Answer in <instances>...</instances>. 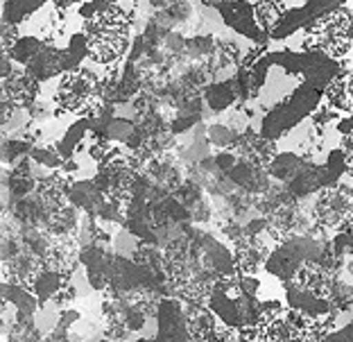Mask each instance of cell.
Returning <instances> with one entry per match:
<instances>
[{
	"mask_svg": "<svg viewBox=\"0 0 353 342\" xmlns=\"http://www.w3.org/2000/svg\"><path fill=\"white\" fill-rule=\"evenodd\" d=\"M86 10H91V7H86ZM134 10V0H111L107 5L84 12L86 19L79 34L84 39L88 61L109 68L123 57L127 46H130Z\"/></svg>",
	"mask_w": 353,
	"mask_h": 342,
	"instance_id": "cell-1",
	"label": "cell"
},
{
	"mask_svg": "<svg viewBox=\"0 0 353 342\" xmlns=\"http://www.w3.org/2000/svg\"><path fill=\"white\" fill-rule=\"evenodd\" d=\"M206 308L213 313L215 322L243 331L247 338H256L265 322L261 299L247 288L240 274H227L215 281L208 290Z\"/></svg>",
	"mask_w": 353,
	"mask_h": 342,
	"instance_id": "cell-2",
	"label": "cell"
},
{
	"mask_svg": "<svg viewBox=\"0 0 353 342\" xmlns=\"http://www.w3.org/2000/svg\"><path fill=\"white\" fill-rule=\"evenodd\" d=\"M303 50L322 52L335 61L353 59V7L342 3L303 28Z\"/></svg>",
	"mask_w": 353,
	"mask_h": 342,
	"instance_id": "cell-3",
	"label": "cell"
},
{
	"mask_svg": "<svg viewBox=\"0 0 353 342\" xmlns=\"http://www.w3.org/2000/svg\"><path fill=\"white\" fill-rule=\"evenodd\" d=\"M104 79L88 66H75L59 75L57 91H54V105L61 114L84 116L91 114L102 102Z\"/></svg>",
	"mask_w": 353,
	"mask_h": 342,
	"instance_id": "cell-4",
	"label": "cell"
},
{
	"mask_svg": "<svg viewBox=\"0 0 353 342\" xmlns=\"http://www.w3.org/2000/svg\"><path fill=\"white\" fill-rule=\"evenodd\" d=\"M324 98V91L317 89L308 82L296 86L285 98H281L274 107L270 109V114L265 116L261 137L268 141H276L283 137L285 132H290L294 125L301 123V118H306L310 111H317L319 100Z\"/></svg>",
	"mask_w": 353,
	"mask_h": 342,
	"instance_id": "cell-5",
	"label": "cell"
},
{
	"mask_svg": "<svg viewBox=\"0 0 353 342\" xmlns=\"http://www.w3.org/2000/svg\"><path fill=\"white\" fill-rule=\"evenodd\" d=\"M157 342H192L190 313L179 299H161L157 308Z\"/></svg>",
	"mask_w": 353,
	"mask_h": 342,
	"instance_id": "cell-6",
	"label": "cell"
},
{
	"mask_svg": "<svg viewBox=\"0 0 353 342\" xmlns=\"http://www.w3.org/2000/svg\"><path fill=\"white\" fill-rule=\"evenodd\" d=\"M215 7H218L224 23H227L231 30H236L238 34L247 37L250 41L263 43L265 39H270L268 32H263L259 23H256L252 0H222V3H218Z\"/></svg>",
	"mask_w": 353,
	"mask_h": 342,
	"instance_id": "cell-7",
	"label": "cell"
},
{
	"mask_svg": "<svg viewBox=\"0 0 353 342\" xmlns=\"http://www.w3.org/2000/svg\"><path fill=\"white\" fill-rule=\"evenodd\" d=\"M324 105L338 116H353V66L344 63L324 89Z\"/></svg>",
	"mask_w": 353,
	"mask_h": 342,
	"instance_id": "cell-8",
	"label": "cell"
},
{
	"mask_svg": "<svg viewBox=\"0 0 353 342\" xmlns=\"http://www.w3.org/2000/svg\"><path fill=\"white\" fill-rule=\"evenodd\" d=\"M254 5V16L256 23L261 26L263 32H268L272 37V32L276 30V26L283 21V16L290 12L288 0H252Z\"/></svg>",
	"mask_w": 353,
	"mask_h": 342,
	"instance_id": "cell-9",
	"label": "cell"
},
{
	"mask_svg": "<svg viewBox=\"0 0 353 342\" xmlns=\"http://www.w3.org/2000/svg\"><path fill=\"white\" fill-rule=\"evenodd\" d=\"M59 285H61V276L57 272H43V274L37 276L32 290H34V295H37L39 301H46L59 290Z\"/></svg>",
	"mask_w": 353,
	"mask_h": 342,
	"instance_id": "cell-10",
	"label": "cell"
},
{
	"mask_svg": "<svg viewBox=\"0 0 353 342\" xmlns=\"http://www.w3.org/2000/svg\"><path fill=\"white\" fill-rule=\"evenodd\" d=\"M342 127H349L347 134H344L342 150H344V159H347V172H349V177L353 179V116Z\"/></svg>",
	"mask_w": 353,
	"mask_h": 342,
	"instance_id": "cell-11",
	"label": "cell"
},
{
	"mask_svg": "<svg viewBox=\"0 0 353 342\" xmlns=\"http://www.w3.org/2000/svg\"><path fill=\"white\" fill-rule=\"evenodd\" d=\"M250 342H259V340H256V338H252V340H250Z\"/></svg>",
	"mask_w": 353,
	"mask_h": 342,
	"instance_id": "cell-12",
	"label": "cell"
},
{
	"mask_svg": "<svg viewBox=\"0 0 353 342\" xmlns=\"http://www.w3.org/2000/svg\"><path fill=\"white\" fill-rule=\"evenodd\" d=\"M349 3H351V7H353V0H349Z\"/></svg>",
	"mask_w": 353,
	"mask_h": 342,
	"instance_id": "cell-13",
	"label": "cell"
},
{
	"mask_svg": "<svg viewBox=\"0 0 353 342\" xmlns=\"http://www.w3.org/2000/svg\"><path fill=\"white\" fill-rule=\"evenodd\" d=\"M86 3H93V0H86Z\"/></svg>",
	"mask_w": 353,
	"mask_h": 342,
	"instance_id": "cell-14",
	"label": "cell"
}]
</instances>
